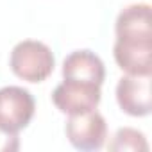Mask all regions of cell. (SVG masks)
<instances>
[{
    "label": "cell",
    "mask_w": 152,
    "mask_h": 152,
    "mask_svg": "<svg viewBox=\"0 0 152 152\" xmlns=\"http://www.w3.org/2000/svg\"><path fill=\"white\" fill-rule=\"evenodd\" d=\"M9 66L16 77L27 83H41L54 72L56 59L48 45L36 39H23L13 47Z\"/></svg>",
    "instance_id": "obj_1"
},
{
    "label": "cell",
    "mask_w": 152,
    "mask_h": 152,
    "mask_svg": "<svg viewBox=\"0 0 152 152\" xmlns=\"http://www.w3.org/2000/svg\"><path fill=\"white\" fill-rule=\"evenodd\" d=\"M36 111L34 97L22 86L0 88V129L18 134L25 129Z\"/></svg>",
    "instance_id": "obj_2"
},
{
    "label": "cell",
    "mask_w": 152,
    "mask_h": 152,
    "mask_svg": "<svg viewBox=\"0 0 152 152\" xmlns=\"http://www.w3.org/2000/svg\"><path fill=\"white\" fill-rule=\"evenodd\" d=\"M64 132L68 141L79 150H99L104 147L107 138L106 118L97 111H86L77 115H68Z\"/></svg>",
    "instance_id": "obj_3"
},
{
    "label": "cell",
    "mask_w": 152,
    "mask_h": 152,
    "mask_svg": "<svg viewBox=\"0 0 152 152\" xmlns=\"http://www.w3.org/2000/svg\"><path fill=\"white\" fill-rule=\"evenodd\" d=\"M100 99H102V91L99 84L66 81V79H63V83L57 84L52 93L54 106L66 115H77V113L97 109Z\"/></svg>",
    "instance_id": "obj_4"
},
{
    "label": "cell",
    "mask_w": 152,
    "mask_h": 152,
    "mask_svg": "<svg viewBox=\"0 0 152 152\" xmlns=\"http://www.w3.org/2000/svg\"><path fill=\"white\" fill-rule=\"evenodd\" d=\"M116 102L131 116L150 113V75H124L116 84Z\"/></svg>",
    "instance_id": "obj_5"
},
{
    "label": "cell",
    "mask_w": 152,
    "mask_h": 152,
    "mask_svg": "<svg viewBox=\"0 0 152 152\" xmlns=\"http://www.w3.org/2000/svg\"><path fill=\"white\" fill-rule=\"evenodd\" d=\"M116 39L152 41V13L148 4H131L124 7L115 23Z\"/></svg>",
    "instance_id": "obj_6"
},
{
    "label": "cell",
    "mask_w": 152,
    "mask_h": 152,
    "mask_svg": "<svg viewBox=\"0 0 152 152\" xmlns=\"http://www.w3.org/2000/svg\"><path fill=\"white\" fill-rule=\"evenodd\" d=\"M63 79L102 86L106 79V66L95 52L75 50L68 54L63 61Z\"/></svg>",
    "instance_id": "obj_7"
},
{
    "label": "cell",
    "mask_w": 152,
    "mask_h": 152,
    "mask_svg": "<svg viewBox=\"0 0 152 152\" xmlns=\"http://www.w3.org/2000/svg\"><path fill=\"white\" fill-rule=\"evenodd\" d=\"M116 64L131 75L152 73V41H124L116 39L113 47Z\"/></svg>",
    "instance_id": "obj_8"
},
{
    "label": "cell",
    "mask_w": 152,
    "mask_h": 152,
    "mask_svg": "<svg viewBox=\"0 0 152 152\" xmlns=\"http://www.w3.org/2000/svg\"><path fill=\"white\" fill-rule=\"evenodd\" d=\"M109 150L115 152H147L148 143L141 131L132 127H122L115 132L113 141L109 143Z\"/></svg>",
    "instance_id": "obj_9"
},
{
    "label": "cell",
    "mask_w": 152,
    "mask_h": 152,
    "mask_svg": "<svg viewBox=\"0 0 152 152\" xmlns=\"http://www.w3.org/2000/svg\"><path fill=\"white\" fill-rule=\"evenodd\" d=\"M20 148L18 134H11L0 129V152H16Z\"/></svg>",
    "instance_id": "obj_10"
}]
</instances>
